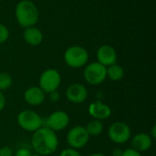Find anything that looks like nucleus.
<instances>
[{
	"mask_svg": "<svg viewBox=\"0 0 156 156\" xmlns=\"http://www.w3.org/2000/svg\"><path fill=\"white\" fill-rule=\"evenodd\" d=\"M31 144L36 154L40 156L52 154L58 146V138L56 133L45 126L33 133Z\"/></svg>",
	"mask_w": 156,
	"mask_h": 156,
	"instance_id": "1",
	"label": "nucleus"
},
{
	"mask_svg": "<svg viewBox=\"0 0 156 156\" xmlns=\"http://www.w3.org/2000/svg\"><path fill=\"white\" fill-rule=\"evenodd\" d=\"M15 16L17 24L27 28L35 26L39 18V11L37 6L30 0L19 1L15 8Z\"/></svg>",
	"mask_w": 156,
	"mask_h": 156,
	"instance_id": "2",
	"label": "nucleus"
},
{
	"mask_svg": "<svg viewBox=\"0 0 156 156\" xmlns=\"http://www.w3.org/2000/svg\"><path fill=\"white\" fill-rule=\"evenodd\" d=\"M64 61L72 69H80L87 65L89 53L87 49L81 46H71L64 52Z\"/></svg>",
	"mask_w": 156,
	"mask_h": 156,
	"instance_id": "3",
	"label": "nucleus"
},
{
	"mask_svg": "<svg viewBox=\"0 0 156 156\" xmlns=\"http://www.w3.org/2000/svg\"><path fill=\"white\" fill-rule=\"evenodd\" d=\"M43 118L35 111L23 110L17 115V123L19 127L27 132L34 133L43 126Z\"/></svg>",
	"mask_w": 156,
	"mask_h": 156,
	"instance_id": "4",
	"label": "nucleus"
},
{
	"mask_svg": "<svg viewBox=\"0 0 156 156\" xmlns=\"http://www.w3.org/2000/svg\"><path fill=\"white\" fill-rule=\"evenodd\" d=\"M61 83L60 73L55 69H48L44 70L38 80L39 88L46 93L48 94L52 91L58 90Z\"/></svg>",
	"mask_w": 156,
	"mask_h": 156,
	"instance_id": "5",
	"label": "nucleus"
},
{
	"mask_svg": "<svg viewBox=\"0 0 156 156\" xmlns=\"http://www.w3.org/2000/svg\"><path fill=\"white\" fill-rule=\"evenodd\" d=\"M83 77L87 83L92 86L101 84L107 78L106 67L99 62H91L85 66L83 70Z\"/></svg>",
	"mask_w": 156,
	"mask_h": 156,
	"instance_id": "6",
	"label": "nucleus"
},
{
	"mask_svg": "<svg viewBox=\"0 0 156 156\" xmlns=\"http://www.w3.org/2000/svg\"><path fill=\"white\" fill-rule=\"evenodd\" d=\"M132 131L130 126L122 122H116L111 124L108 129L110 140L116 144H123L131 138Z\"/></svg>",
	"mask_w": 156,
	"mask_h": 156,
	"instance_id": "7",
	"label": "nucleus"
},
{
	"mask_svg": "<svg viewBox=\"0 0 156 156\" xmlns=\"http://www.w3.org/2000/svg\"><path fill=\"white\" fill-rule=\"evenodd\" d=\"M67 143L73 149L83 148L90 140V136L85 129L81 125H77L72 127L67 134Z\"/></svg>",
	"mask_w": 156,
	"mask_h": 156,
	"instance_id": "8",
	"label": "nucleus"
},
{
	"mask_svg": "<svg viewBox=\"0 0 156 156\" xmlns=\"http://www.w3.org/2000/svg\"><path fill=\"white\" fill-rule=\"evenodd\" d=\"M69 124V116L64 111H55L43 121V126L56 132L65 130Z\"/></svg>",
	"mask_w": 156,
	"mask_h": 156,
	"instance_id": "9",
	"label": "nucleus"
},
{
	"mask_svg": "<svg viewBox=\"0 0 156 156\" xmlns=\"http://www.w3.org/2000/svg\"><path fill=\"white\" fill-rule=\"evenodd\" d=\"M66 98L74 104H80L88 99V90L80 83H72L66 90Z\"/></svg>",
	"mask_w": 156,
	"mask_h": 156,
	"instance_id": "10",
	"label": "nucleus"
},
{
	"mask_svg": "<svg viewBox=\"0 0 156 156\" xmlns=\"http://www.w3.org/2000/svg\"><path fill=\"white\" fill-rule=\"evenodd\" d=\"M97 62L103 65L104 67H109L113 65L117 61V53L113 47L110 45L101 46L96 53Z\"/></svg>",
	"mask_w": 156,
	"mask_h": 156,
	"instance_id": "11",
	"label": "nucleus"
},
{
	"mask_svg": "<svg viewBox=\"0 0 156 156\" xmlns=\"http://www.w3.org/2000/svg\"><path fill=\"white\" fill-rule=\"evenodd\" d=\"M88 112H89V114L93 119L99 120V121L106 120L110 118V116L112 115L111 107L108 104L101 101H96L90 103V105L89 106Z\"/></svg>",
	"mask_w": 156,
	"mask_h": 156,
	"instance_id": "12",
	"label": "nucleus"
},
{
	"mask_svg": "<svg viewBox=\"0 0 156 156\" xmlns=\"http://www.w3.org/2000/svg\"><path fill=\"white\" fill-rule=\"evenodd\" d=\"M46 99V93L37 86L27 88L24 92L25 101L31 106H39L41 105Z\"/></svg>",
	"mask_w": 156,
	"mask_h": 156,
	"instance_id": "13",
	"label": "nucleus"
},
{
	"mask_svg": "<svg viewBox=\"0 0 156 156\" xmlns=\"http://www.w3.org/2000/svg\"><path fill=\"white\" fill-rule=\"evenodd\" d=\"M132 148L139 153H144L151 149L153 145L152 137L145 133H140L135 134L131 140Z\"/></svg>",
	"mask_w": 156,
	"mask_h": 156,
	"instance_id": "14",
	"label": "nucleus"
},
{
	"mask_svg": "<svg viewBox=\"0 0 156 156\" xmlns=\"http://www.w3.org/2000/svg\"><path fill=\"white\" fill-rule=\"evenodd\" d=\"M23 38L28 44L32 47H37L40 45L43 41V33L41 30L35 26L29 27L27 28H24L23 31Z\"/></svg>",
	"mask_w": 156,
	"mask_h": 156,
	"instance_id": "15",
	"label": "nucleus"
},
{
	"mask_svg": "<svg viewBox=\"0 0 156 156\" xmlns=\"http://www.w3.org/2000/svg\"><path fill=\"white\" fill-rule=\"evenodd\" d=\"M106 76L112 81L121 80L124 77V69L118 64H113L106 68Z\"/></svg>",
	"mask_w": 156,
	"mask_h": 156,
	"instance_id": "16",
	"label": "nucleus"
},
{
	"mask_svg": "<svg viewBox=\"0 0 156 156\" xmlns=\"http://www.w3.org/2000/svg\"><path fill=\"white\" fill-rule=\"evenodd\" d=\"M85 129L90 137H97L101 135L103 132V124L101 121L93 119L92 121L89 122L85 126Z\"/></svg>",
	"mask_w": 156,
	"mask_h": 156,
	"instance_id": "17",
	"label": "nucleus"
},
{
	"mask_svg": "<svg viewBox=\"0 0 156 156\" xmlns=\"http://www.w3.org/2000/svg\"><path fill=\"white\" fill-rule=\"evenodd\" d=\"M13 83L11 75L7 72H0V91L8 90Z\"/></svg>",
	"mask_w": 156,
	"mask_h": 156,
	"instance_id": "18",
	"label": "nucleus"
},
{
	"mask_svg": "<svg viewBox=\"0 0 156 156\" xmlns=\"http://www.w3.org/2000/svg\"><path fill=\"white\" fill-rule=\"evenodd\" d=\"M9 35L8 28L5 25L0 24V44L6 42L9 38Z\"/></svg>",
	"mask_w": 156,
	"mask_h": 156,
	"instance_id": "19",
	"label": "nucleus"
},
{
	"mask_svg": "<svg viewBox=\"0 0 156 156\" xmlns=\"http://www.w3.org/2000/svg\"><path fill=\"white\" fill-rule=\"evenodd\" d=\"M59 156H82L80 154V153L73 148H67L64 149L63 151H61V153L59 154Z\"/></svg>",
	"mask_w": 156,
	"mask_h": 156,
	"instance_id": "20",
	"label": "nucleus"
},
{
	"mask_svg": "<svg viewBox=\"0 0 156 156\" xmlns=\"http://www.w3.org/2000/svg\"><path fill=\"white\" fill-rule=\"evenodd\" d=\"M122 156H142V154H141V153L135 151L133 148H128V149L122 151Z\"/></svg>",
	"mask_w": 156,
	"mask_h": 156,
	"instance_id": "21",
	"label": "nucleus"
},
{
	"mask_svg": "<svg viewBox=\"0 0 156 156\" xmlns=\"http://www.w3.org/2000/svg\"><path fill=\"white\" fill-rule=\"evenodd\" d=\"M0 156H14L13 151L8 146L0 147Z\"/></svg>",
	"mask_w": 156,
	"mask_h": 156,
	"instance_id": "22",
	"label": "nucleus"
},
{
	"mask_svg": "<svg viewBox=\"0 0 156 156\" xmlns=\"http://www.w3.org/2000/svg\"><path fill=\"white\" fill-rule=\"evenodd\" d=\"M14 156H32V153L27 148H20L14 154Z\"/></svg>",
	"mask_w": 156,
	"mask_h": 156,
	"instance_id": "23",
	"label": "nucleus"
},
{
	"mask_svg": "<svg viewBox=\"0 0 156 156\" xmlns=\"http://www.w3.org/2000/svg\"><path fill=\"white\" fill-rule=\"evenodd\" d=\"M48 95H49V101L52 102H57L59 100V93L58 90L52 91V92L48 93Z\"/></svg>",
	"mask_w": 156,
	"mask_h": 156,
	"instance_id": "24",
	"label": "nucleus"
},
{
	"mask_svg": "<svg viewBox=\"0 0 156 156\" xmlns=\"http://www.w3.org/2000/svg\"><path fill=\"white\" fill-rule=\"evenodd\" d=\"M5 98L2 91H0V112L5 108Z\"/></svg>",
	"mask_w": 156,
	"mask_h": 156,
	"instance_id": "25",
	"label": "nucleus"
},
{
	"mask_svg": "<svg viewBox=\"0 0 156 156\" xmlns=\"http://www.w3.org/2000/svg\"><path fill=\"white\" fill-rule=\"evenodd\" d=\"M122 151L120 148H114L112 152V156H122Z\"/></svg>",
	"mask_w": 156,
	"mask_h": 156,
	"instance_id": "26",
	"label": "nucleus"
},
{
	"mask_svg": "<svg viewBox=\"0 0 156 156\" xmlns=\"http://www.w3.org/2000/svg\"><path fill=\"white\" fill-rule=\"evenodd\" d=\"M151 137H152V139L154 140V139H156V125L155 124H154L153 125V127H152V130H151V134H149Z\"/></svg>",
	"mask_w": 156,
	"mask_h": 156,
	"instance_id": "27",
	"label": "nucleus"
},
{
	"mask_svg": "<svg viewBox=\"0 0 156 156\" xmlns=\"http://www.w3.org/2000/svg\"><path fill=\"white\" fill-rule=\"evenodd\" d=\"M89 156H106V155H105V154H101V153H94V154H90Z\"/></svg>",
	"mask_w": 156,
	"mask_h": 156,
	"instance_id": "28",
	"label": "nucleus"
},
{
	"mask_svg": "<svg viewBox=\"0 0 156 156\" xmlns=\"http://www.w3.org/2000/svg\"><path fill=\"white\" fill-rule=\"evenodd\" d=\"M32 156H40L39 154H32Z\"/></svg>",
	"mask_w": 156,
	"mask_h": 156,
	"instance_id": "29",
	"label": "nucleus"
},
{
	"mask_svg": "<svg viewBox=\"0 0 156 156\" xmlns=\"http://www.w3.org/2000/svg\"><path fill=\"white\" fill-rule=\"evenodd\" d=\"M0 1H1V0H0Z\"/></svg>",
	"mask_w": 156,
	"mask_h": 156,
	"instance_id": "30",
	"label": "nucleus"
}]
</instances>
